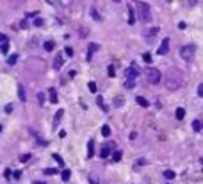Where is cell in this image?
<instances>
[{
    "label": "cell",
    "instance_id": "cell-25",
    "mask_svg": "<svg viewBox=\"0 0 203 184\" xmlns=\"http://www.w3.org/2000/svg\"><path fill=\"white\" fill-rule=\"evenodd\" d=\"M89 182H91V184H100L98 175H96V173H91V175H89Z\"/></svg>",
    "mask_w": 203,
    "mask_h": 184
},
{
    "label": "cell",
    "instance_id": "cell-36",
    "mask_svg": "<svg viewBox=\"0 0 203 184\" xmlns=\"http://www.w3.org/2000/svg\"><path fill=\"white\" fill-rule=\"evenodd\" d=\"M144 163H146V159H139V161H137V163H135V165H134V166H135V168H141V166H143V165H144Z\"/></svg>",
    "mask_w": 203,
    "mask_h": 184
},
{
    "label": "cell",
    "instance_id": "cell-44",
    "mask_svg": "<svg viewBox=\"0 0 203 184\" xmlns=\"http://www.w3.org/2000/svg\"><path fill=\"white\" fill-rule=\"evenodd\" d=\"M20 177H22V172H20V170H16V172H14V179H20Z\"/></svg>",
    "mask_w": 203,
    "mask_h": 184
},
{
    "label": "cell",
    "instance_id": "cell-1",
    "mask_svg": "<svg viewBox=\"0 0 203 184\" xmlns=\"http://www.w3.org/2000/svg\"><path fill=\"white\" fill-rule=\"evenodd\" d=\"M184 80H185V77H184V73H182L180 70H169V73L164 77V86L167 88L169 91H177V90H180L182 86H184Z\"/></svg>",
    "mask_w": 203,
    "mask_h": 184
},
{
    "label": "cell",
    "instance_id": "cell-19",
    "mask_svg": "<svg viewBox=\"0 0 203 184\" xmlns=\"http://www.w3.org/2000/svg\"><path fill=\"white\" fill-rule=\"evenodd\" d=\"M89 13H91V16H93V20H96V22H102V16L98 15V11L94 9V7H91V11H89Z\"/></svg>",
    "mask_w": 203,
    "mask_h": 184
},
{
    "label": "cell",
    "instance_id": "cell-13",
    "mask_svg": "<svg viewBox=\"0 0 203 184\" xmlns=\"http://www.w3.org/2000/svg\"><path fill=\"white\" fill-rule=\"evenodd\" d=\"M143 34H144L146 38H152V36H155V34H159V27H153V29H146Z\"/></svg>",
    "mask_w": 203,
    "mask_h": 184
},
{
    "label": "cell",
    "instance_id": "cell-21",
    "mask_svg": "<svg viewBox=\"0 0 203 184\" xmlns=\"http://www.w3.org/2000/svg\"><path fill=\"white\" fill-rule=\"evenodd\" d=\"M192 129L198 132V131H201V129H203V124H201L200 120H194V122H192Z\"/></svg>",
    "mask_w": 203,
    "mask_h": 184
},
{
    "label": "cell",
    "instance_id": "cell-16",
    "mask_svg": "<svg viewBox=\"0 0 203 184\" xmlns=\"http://www.w3.org/2000/svg\"><path fill=\"white\" fill-rule=\"evenodd\" d=\"M96 104H98V107L102 109V111H107V106H105V102H103V98H102L100 95L96 97Z\"/></svg>",
    "mask_w": 203,
    "mask_h": 184
},
{
    "label": "cell",
    "instance_id": "cell-42",
    "mask_svg": "<svg viewBox=\"0 0 203 184\" xmlns=\"http://www.w3.org/2000/svg\"><path fill=\"white\" fill-rule=\"evenodd\" d=\"M0 41H2V45H4V43H9V41H7V36H5V34H2V36H0Z\"/></svg>",
    "mask_w": 203,
    "mask_h": 184
},
{
    "label": "cell",
    "instance_id": "cell-6",
    "mask_svg": "<svg viewBox=\"0 0 203 184\" xmlns=\"http://www.w3.org/2000/svg\"><path fill=\"white\" fill-rule=\"evenodd\" d=\"M167 52H169V38H164L162 43H160V46H159V50H157V54H159V56H166Z\"/></svg>",
    "mask_w": 203,
    "mask_h": 184
},
{
    "label": "cell",
    "instance_id": "cell-23",
    "mask_svg": "<svg viewBox=\"0 0 203 184\" xmlns=\"http://www.w3.org/2000/svg\"><path fill=\"white\" fill-rule=\"evenodd\" d=\"M175 114H177V118H178V120H182V118L185 116V109H184V107H178V109H177V113H175Z\"/></svg>",
    "mask_w": 203,
    "mask_h": 184
},
{
    "label": "cell",
    "instance_id": "cell-8",
    "mask_svg": "<svg viewBox=\"0 0 203 184\" xmlns=\"http://www.w3.org/2000/svg\"><path fill=\"white\" fill-rule=\"evenodd\" d=\"M98 48H100V46H98L96 43H89V46H87V59H91V57H93V54L96 52Z\"/></svg>",
    "mask_w": 203,
    "mask_h": 184
},
{
    "label": "cell",
    "instance_id": "cell-38",
    "mask_svg": "<svg viewBox=\"0 0 203 184\" xmlns=\"http://www.w3.org/2000/svg\"><path fill=\"white\" fill-rule=\"evenodd\" d=\"M198 97H201V98H203V84H200V86H198Z\"/></svg>",
    "mask_w": 203,
    "mask_h": 184
},
{
    "label": "cell",
    "instance_id": "cell-2",
    "mask_svg": "<svg viewBox=\"0 0 203 184\" xmlns=\"http://www.w3.org/2000/svg\"><path fill=\"white\" fill-rule=\"evenodd\" d=\"M135 11H137L141 22H150V5L146 2H137L135 4Z\"/></svg>",
    "mask_w": 203,
    "mask_h": 184
},
{
    "label": "cell",
    "instance_id": "cell-48",
    "mask_svg": "<svg viewBox=\"0 0 203 184\" xmlns=\"http://www.w3.org/2000/svg\"><path fill=\"white\" fill-rule=\"evenodd\" d=\"M0 131H2V127H0Z\"/></svg>",
    "mask_w": 203,
    "mask_h": 184
},
{
    "label": "cell",
    "instance_id": "cell-43",
    "mask_svg": "<svg viewBox=\"0 0 203 184\" xmlns=\"http://www.w3.org/2000/svg\"><path fill=\"white\" fill-rule=\"evenodd\" d=\"M34 25H36V27H41V25H43V20H41V18H38L36 22H34Z\"/></svg>",
    "mask_w": 203,
    "mask_h": 184
},
{
    "label": "cell",
    "instance_id": "cell-28",
    "mask_svg": "<svg viewBox=\"0 0 203 184\" xmlns=\"http://www.w3.org/2000/svg\"><path fill=\"white\" fill-rule=\"evenodd\" d=\"M52 157H53V159H55V161L59 163V165H61V166H64V161H63V157H61V155H59V154H53V155H52Z\"/></svg>",
    "mask_w": 203,
    "mask_h": 184
},
{
    "label": "cell",
    "instance_id": "cell-34",
    "mask_svg": "<svg viewBox=\"0 0 203 184\" xmlns=\"http://www.w3.org/2000/svg\"><path fill=\"white\" fill-rule=\"evenodd\" d=\"M29 159H30V155H29V154H23V155H20V161H22V163L29 161Z\"/></svg>",
    "mask_w": 203,
    "mask_h": 184
},
{
    "label": "cell",
    "instance_id": "cell-33",
    "mask_svg": "<svg viewBox=\"0 0 203 184\" xmlns=\"http://www.w3.org/2000/svg\"><path fill=\"white\" fill-rule=\"evenodd\" d=\"M107 73H109V77H114V75H116V72H114V66H109V68H107Z\"/></svg>",
    "mask_w": 203,
    "mask_h": 184
},
{
    "label": "cell",
    "instance_id": "cell-45",
    "mask_svg": "<svg viewBox=\"0 0 203 184\" xmlns=\"http://www.w3.org/2000/svg\"><path fill=\"white\" fill-rule=\"evenodd\" d=\"M11 111H13V106H11V104L5 106V113H11Z\"/></svg>",
    "mask_w": 203,
    "mask_h": 184
},
{
    "label": "cell",
    "instance_id": "cell-35",
    "mask_svg": "<svg viewBox=\"0 0 203 184\" xmlns=\"http://www.w3.org/2000/svg\"><path fill=\"white\" fill-rule=\"evenodd\" d=\"M64 52H66V56H73V48H71V46H66V48H64Z\"/></svg>",
    "mask_w": 203,
    "mask_h": 184
},
{
    "label": "cell",
    "instance_id": "cell-24",
    "mask_svg": "<svg viewBox=\"0 0 203 184\" xmlns=\"http://www.w3.org/2000/svg\"><path fill=\"white\" fill-rule=\"evenodd\" d=\"M43 46H45V50H48V52H52L53 48H55V43H53V41H46V43H45Z\"/></svg>",
    "mask_w": 203,
    "mask_h": 184
},
{
    "label": "cell",
    "instance_id": "cell-37",
    "mask_svg": "<svg viewBox=\"0 0 203 184\" xmlns=\"http://www.w3.org/2000/svg\"><path fill=\"white\" fill-rule=\"evenodd\" d=\"M38 100H39V104H43V102H45V93H39L38 95Z\"/></svg>",
    "mask_w": 203,
    "mask_h": 184
},
{
    "label": "cell",
    "instance_id": "cell-12",
    "mask_svg": "<svg viewBox=\"0 0 203 184\" xmlns=\"http://www.w3.org/2000/svg\"><path fill=\"white\" fill-rule=\"evenodd\" d=\"M128 23H130V25L135 23V13H134V7H132V5L128 7Z\"/></svg>",
    "mask_w": 203,
    "mask_h": 184
},
{
    "label": "cell",
    "instance_id": "cell-29",
    "mask_svg": "<svg viewBox=\"0 0 203 184\" xmlns=\"http://www.w3.org/2000/svg\"><path fill=\"white\" fill-rule=\"evenodd\" d=\"M57 170L55 168H45V175H55Z\"/></svg>",
    "mask_w": 203,
    "mask_h": 184
},
{
    "label": "cell",
    "instance_id": "cell-17",
    "mask_svg": "<svg viewBox=\"0 0 203 184\" xmlns=\"http://www.w3.org/2000/svg\"><path fill=\"white\" fill-rule=\"evenodd\" d=\"M121 157H123V152H121V150H114L112 152V161H121Z\"/></svg>",
    "mask_w": 203,
    "mask_h": 184
},
{
    "label": "cell",
    "instance_id": "cell-11",
    "mask_svg": "<svg viewBox=\"0 0 203 184\" xmlns=\"http://www.w3.org/2000/svg\"><path fill=\"white\" fill-rule=\"evenodd\" d=\"M18 97H20V100H22V102L27 100V95H25V88H23V84H18Z\"/></svg>",
    "mask_w": 203,
    "mask_h": 184
},
{
    "label": "cell",
    "instance_id": "cell-5",
    "mask_svg": "<svg viewBox=\"0 0 203 184\" xmlns=\"http://www.w3.org/2000/svg\"><path fill=\"white\" fill-rule=\"evenodd\" d=\"M192 56H194V46L185 45V46H182V48H180V57L184 59V61H191Z\"/></svg>",
    "mask_w": 203,
    "mask_h": 184
},
{
    "label": "cell",
    "instance_id": "cell-30",
    "mask_svg": "<svg viewBox=\"0 0 203 184\" xmlns=\"http://www.w3.org/2000/svg\"><path fill=\"white\" fill-rule=\"evenodd\" d=\"M16 61H18V56H16V54H14V56H11V57L7 59V64H14Z\"/></svg>",
    "mask_w": 203,
    "mask_h": 184
},
{
    "label": "cell",
    "instance_id": "cell-31",
    "mask_svg": "<svg viewBox=\"0 0 203 184\" xmlns=\"http://www.w3.org/2000/svg\"><path fill=\"white\" fill-rule=\"evenodd\" d=\"M7 50H9V43H4L2 46H0V52L2 54H7Z\"/></svg>",
    "mask_w": 203,
    "mask_h": 184
},
{
    "label": "cell",
    "instance_id": "cell-20",
    "mask_svg": "<svg viewBox=\"0 0 203 184\" xmlns=\"http://www.w3.org/2000/svg\"><path fill=\"white\" fill-rule=\"evenodd\" d=\"M166 177V179H175V177H177V173L173 172V170H164V173H162Z\"/></svg>",
    "mask_w": 203,
    "mask_h": 184
},
{
    "label": "cell",
    "instance_id": "cell-32",
    "mask_svg": "<svg viewBox=\"0 0 203 184\" xmlns=\"http://www.w3.org/2000/svg\"><path fill=\"white\" fill-rule=\"evenodd\" d=\"M87 88H89L91 93H96V84H94V82H89V84H87Z\"/></svg>",
    "mask_w": 203,
    "mask_h": 184
},
{
    "label": "cell",
    "instance_id": "cell-27",
    "mask_svg": "<svg viewBox=\"0 0 203 184\" xmlns=\"http://www.w3.org/2000/svg\"><path fill=\"white\" fill-rule=\"evenodd\" d=\"M134 86H135V80H130V79H127V82H125V88H127V90H132Z\"/></svg>",
    "mask_w": 203,
    "mask_h": 184
},
{
    "label": "cell",
    "instance_id": "cell-9",
    "mask_svg": "<svg viewBox=\"0 0 203 184\" xmlns=\"http://www.w3.org/2000/svg\"><path fill=\"white\" fill-rule=\"evenodd\" d=\"M53 68H55V70H61V68H63V56H61V54H57L55 59H53Z\"/></svg>",
    "mask_w": 203,
    "mask_h": 184
},
{
    "label": "cell",
    "instance_id": "cell-46",
    "mask_svg": "<svg viewBox=\"0 0 203 184\" xmlns=\"http://www.w3.org/2000/svg\"><path fill=\"white\" fill-rule=\"evenodd\" d=\"M4 175H5V177H7V179H9V177H11V170H5V172H4Z\"/></svg>",
    "mask_w": 203,
    "mask_h": 184
},
{
    "label": "cell",
    "instance_id": "cell-3",
    "mask_svg": "<svg viewBox=\"0 0 203 184\" xmlns=\"http://www.w3.org/2000/svg\"><path fill=\"white\" fill-rule=\"evenodd\" d=\"M146 77H148V80H150L152 84H159L160 79H162V73L157 70V68H148V70H146Z\"/></svg>",
    "mask_w": 203,
    "mask_h": 184
},
{
    "label": "cell",
    "instance_id": "cell-39",
    "mask_svg": "<svg viewBox=\"0 0 203 184\" xmlns=\"http://www.w3.org/2000/svg\"><path fill=\"white\" fill-rule=\"evenodd\" d=\"M143 59L146 61V63H150V61H152V56H150V54H143Z\"/></svg>",
    "mask_w": 203,
    "mask_h": 184
},
{
    "label": "cell",
    "instance_id": "cell-47",
    "mask_svg": "<svg viewBox=\"0 0 203 184\" xmlns=\"http://www.w3.org/2000/svg\"><path fill=\"white\" fill-rule=\"evenodd\" d=\"M200 163H201V166H203V157H201V159H200Z\"/></svg>",
    "mask_w": 203,
    "mask_h": 184
},
{
    "label": "cell",
    "instance_id": "cell-40",
    "mask_svg": "<svg viewBox=\"0 0 203 184\" xmlns=\"http://www.w3.org/2000/svg\"><path fill=\"white\" fill-rule=\"evenodd\" d=\"M20 27H22V29H25V27H29V22H27V20H22V22H20Z\"/></svg>",
    "mask_w": 203,
    "mask_h": 184
},
{
    "label": "cell",
    "instance_id": "cell-15",
    "mask_svg": "<svg viewBox=\"0 0 203 184\" xmlns=\"http://www.w3.org/2000/svg\"><path fill=\"white\" fill-rule=\"evenodd\" d=\"M48 93H50V102H52V104H57V93H55V90H53V88H50V90H48Z\"/></svg>",
    "mask_w": 203,
    "mask_h": 184
},
{
    "label": "cell",
    "instance_id": "cell-41",
    "mask_svg": "<svg viewBox=\"0 0 203 184\" xmlns=\"http://www.w3.org/2000/svg\"><path fill=\"white\" fill-rule=\"evenodd\" d=\"M123 102H125L123 98H121V97H118L116 100H114V104H116V106H121V104H123Z\"/></svg>",
    "mask_w": 203,
    "mask_h": 184
},
{
    "label": "cell",
    "instance_id": "cell-18",
    "mask_svg": "<svg viewBox=\"0 0 203 184\" xmlns=\"http://www.w3.org/2000/svg\"><path fill=\"white\" fill-rule=\"evenodd\" d=\"M135 102H137L141 107H148V100H146L144 97H137V98H135Z\"/></svg>",
    "mask_w": 203,
    "mask_h": 184
},
{
    "label": "cell",
    "instance_id": "cell-22",
    "mask_svg": "<svg viewBox=\"0 0 203 184\" xmlns=\"http://www.w3.org/2000/svg\"><path fill=\"white\" fill-rule=\"evenodd\" d=\"M61 177H63V181H64V182H68V181H70V177H71V172H70V170H63Z\"/></svg>",
    "mask_w": 203,
    "mask_h": 184
},
{
    "label": "cell",
    "instance_id": "cell-4",
    "mask_svg": "<svg viewBox=\"0 0 203 184\" xmlns=\"http://www.w3.org/2000/svg\"><path fill=\"white\" fill-rule=\"evenodd\" d=\"M111 150H112V152H114V150H118V148H116V143H114V141H109V143H105V145L102 147V150H100V157H102V159H107V157L111 155Z\"/></svg>",
    "mask_w": 203,
    "mask_h": 184
},
{
    "label": "cell",
    "instance_id": "cell-10",
    "mask_svg": "<svg viewBox=\"0 0 203 184\" xmlns=\"http://www.w3.org/2000/svg\"><path fill=\"white\" fill-rule=\"evenodd\" d=\"M94 155V141L93 139H89V143H87V157H93Z\"/></svg>",
    "mask_w": 203,
    "mask_h": 184
},
{
    "label": "cell",
    "instance_id": "cell-7",
    "mask_svg": "<svg viewBox=\"0 0 203 184\" xmlns=\"http://www.w3.org/2000/svg\"><path fill=\"white\" fill-rule=\"evenodd\" d=\"M125 77L127 79H130V80H134L135 77H137V70H135V68H127V70H125Z\"/></svg>",
    "mask_w": 203,
    "mask_h": 184
},
{
    "label": "cell",
    "instance_id": "cell-26",
    "mask_svg": "<svg viewBox=\"0 0 203 184\" xmlns=\"http://www.w3.org/2000/svg\"><path fill=\"white\" fill-rule=\"evenodd\" d=\"M102 134H103L105 138H107V136H111V127L109 125H103V127H102Z\"/></svg>",
    "mask_w": 203,
    "mask_h": 184
},
{
    "label": "cell",
    "instance_id": "cell-14",
    "mask_svg": "<svg viewBox=\"0 0 203 184\" xmlns=\"http://www.w3.org/2000/svg\"><path fill=\"white\" fill-rule=\"evenodd\" d=\"M63 114H64V111H63V109H59L57 114H55V118H53V127L59 125V122H61V118H63Z\"/></svg>",
    "mask_w": 203,
    "mask_h": 184
}]
</instances>
